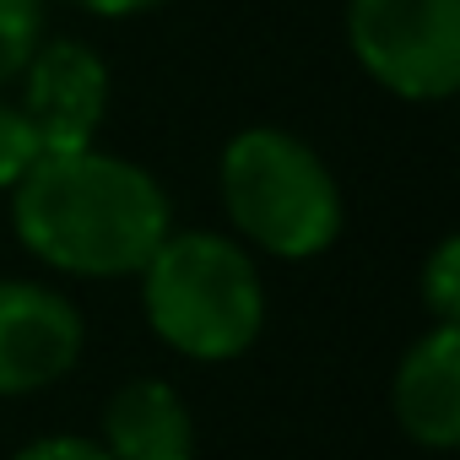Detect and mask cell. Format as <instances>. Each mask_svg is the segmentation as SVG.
Instances as JSON below:
<instances>
[{"label":"cell","mask_w":460,"mask_h":460,"mask_svg":"<svg viewBox=\"0 0 460 460\" xmlns=\"http://www.w3.org/2000/svg\"><path fill=\"white\" fill-rule=\"evenodd\" d=\"M12 222L33 261L66 277H136L173 234L168 190L130 157L39 152L12 184Z\"/></svg>","instance_id":"obj_1"},{"label":"cell","mask_w":460,"mask_h":460,"mask_svg":"<svg viewBox=\"0 0 460 460\" xmlns=\"http://www.w3.org/2000/svg\"><path fill=\"white\" fill-rule=\"evenodd\" d=\"M136 277L152 336L190 363H234L266 331L261 266L227 234H168Z\"/></svg>","instance_id":"obj_2"},{"label":"cell","mask_w":460,"mask_h":460,"mask_svg":"<svg viewBox=\"0 0 460 460\" xmlns=\"http://www.w3.org/2000/svg\"><path fill=\"white\" fill-rule=\"evenodd\" d=\"M222 211L239 244L277 261H314L341 239V184L331 163L282 125H250L222 146L217 163Z\"/></svg>","instance_id":"obj_3"},{"label":"cell","mask_w":460,"mask_h":460,"mask_svg":"<svg viewBox=\"0 0 460 460\" xmlns=\"http://www.w3.org/2000/svg\"><path fill=\"white\" fill-rule=\"evenodd\" d=\"M347 49L401 103H444L460 87V0H347Z\"/></svg>","instance_id":"obj_4"},{"label":"cell","mask_w":460,"mask_h":460,"mask_svg":"<svg viewBox=\"0 0 460 460\" xmlns=\"http://www.w3.org/2000/svg\"><path fill=\"white\" fill-rule=\"evenodd\" d=\"M22 82V119L39 152H76L93 146L109 114V60L82 39H44L28 60Z\"/></svg>","instance_id":"obj_5"},{"label":"cell","mask_w":460,"mask_h":460,"mask_svg":"<svg viewBox=\"0 0 460 460\" xmlns=\"http://www.w3.org/2000/svg\"><path fill=\"white\" fill-rule=\"evenodd\" d=\"M82 341L87 325L66 293L0 277V401L60 385L82 363Z\"/></svg>","instance_id":"obj_6"},{"label":"cell","mask_w":460,"mask_h":460,"mask_svg":"<svg viewBox=\"0 0 460 460\" xmlns=\"http://www.w3.org/2000/svg\"><path fill=\"white\" fill-rule=\"evenodd\" d=\"M390 411L417 449L460 444V325H433L406 347L390 379Z\"/></svg>","instance_id":"obj_7"},{"label":"cell","mask_w":460,"mask_h":460,"mask_svg":"<svg viewBox=\"0 0 460 460\" xmlns=\"http://www.w3.org/2000/svg\"><path fill=\"white\" fill-rule=\"evenodd\" d=\"M114 460H195V411L168 379H130L103 406V438Z\"/></svg>","instance_id":"obj_8"},{"label":"cell","mask_w":460,"mask_h":460,"mask_svg":"<svg viewBox=\"0 0 460 460\" xmlns=\"http://www.w3.org/2000/svg\"><path fill=\"white\" fill-rule=\"evenodd\" d=\"M39 44H44L39 0H0V87H12L28 71Z\"/></svg>","instance_id":"obj_9"},{"label":"cell","mask_w":460,"mask_h":460,"mask_svg":"<svg viewBox=\"0 0 460 460\" xmlns=\"http://www.w3.org/2000/svg\"><path fill=\"white\" fill-rule=\"evenodd\" d=\"M433 325H460V239H438L428 266H422V282H417Z\"/></svg>","instance_id":"obj_10"},{"label":"cell","mask_w":460,"mask_h":460,"mask_svg":"<svg viewBox=\"0 0 460 460\" xmlns=\"http://www.w3.org/2000/svg\"><path fill=\"white\" fill-rule=\"evenodd\" d=\"M33 157H39V141H33L28 119H22V109L12 98H0V190H12L28 173Z\"/></svg>","instance_id":"obj_11"},{"label":"cell","mask_w":460,"mask_h":460,"mask_svg":"<svg viewBox=\"0 0 460 460\" xmlns=\"http://www.w3.org/2000/svg\"><path fill=\"white\" fill-rule=\"evenodd\" d=\"M12 460H114L98 438H76V433H49V438H33L22 444Z\"/></svg>","instance_id":"obj_12"},{"label":"cell","mask_w":460,"mask_h":460,"mask_svg":"<svg viewBox=\"0 0 460 460\" xmlns=\"http://www.w3.org/2000/svg\"><path fill=\"white\" fill-rule=\"evenodd\" d=\"M76 12H87V17H109V22H125V17H141V12H157V6H168V0H71Z\"/></svg>","instance_id":"obj_13"}]
</instances>
